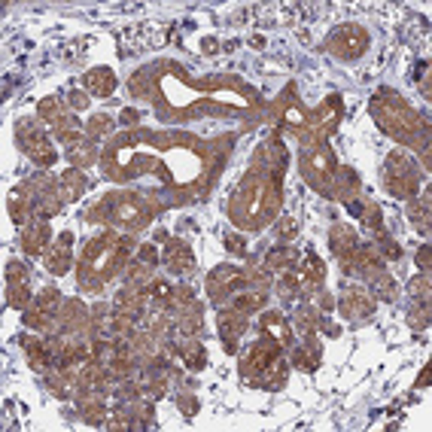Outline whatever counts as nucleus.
<instances>
[{
    "instance_id": "obj_7",
    "label": "nucleus",
    "mask_w": 432,
    "mask_h": 432,
    "mask_svg": "<svg viewBox=\"0 0 432 432\" xmlns=\"http://www.w3.org/2000/svg\"><path fill=\"white\" fill-rule=\"evenodd\" d=\"M67 155H70V162H74L76 167H83V165H89L95 158V144L76 137V140H70V144H67Z\"/></svg>"
},
{
    "instance_id": "obj_12",
    "label": "nucleus",
    "mask_w": 432,
    "mask_h": 432,
    "mask_svg": "<svg viewBox=\"0 0 432 432\" xmlns=\"http://www.w3.org/2000/svg\"><path fill=\"white\" fill-rule=\"evenodd\" d=\"M277 232H280V235H295V223H293V219H284Z\"/></svg>"
},
{
    "instance_id": "obj_10",
    "label": "nucleus",
    "mask_w": 432,
    "mask_h": 432,
    "mask_svg": "<svg viewBox=\"0 0 432 432\" xmlns=\"http://www.w3.org/2000/svg\"><path fill=\"white\" fill-rule=\"evenodd\" d=\"M89 131L95 137H101V134H107V131H113V119L110 116H92V122H89Z\"/></svg>"
},
{
    "instance_id": "obj_5",
    "label": "nucleus",
    "mask_w": 432,
    "mask_h": 432,
    "mask_svg": "<svg viewBox=\"0 0 432 432\" xmlns=\"http://www.w3.org/2000/svg\"><path fill=\"white\" fill-rule=\"evenodd\" d=\"M386 183H390L393 195H414V171H408V165H405V171L390 167L386 171Z\"/></svg>"
},
{
    "instance_id": "obj_11",
    "label": "nucleus",
    "mask_w": 432,
    "mask_h": 432,
    "mask_svg": "<svg viewBox=\"0 0 432 432\" xmlns=\"http://www.w3.org/2000/svg\"><path fill=\"white\" fill-rule=\"evenodd\" d=\"M237 311H246V307H259L262 305V293H246V295H237L235 298Z\"/></svg>"
},
{
    "instance_id": "obj_4",
    "label": "nucleus",
    "mask_w": 432,
    "mask_h": 432,
    "mask_svg": "<svg viewBox=\"0 0 432 432\" xmlns=\"http://www.w3.org/2000/svg\"><path fill=\"white\" fill-rule=\"evenodd\" d=\"M165 259H167V265H171V271H186L192 262H195V256H192V250L183 241H174L171 246H167Z\"/></svg>"
},
{
    "instance_id": "obj_1",
    "label": "nucleus",
    "mask_w": 432,
    "mask_h": 432,
    "mask_svg": "<svg viewBox=\"0 0 432 432\" xmlns=\"http://www.w3.org/2000/svg\"><path fill=\"white\" fill-rule=\"evenodd\" d=\"M365 43H368V34L359 28V25H341L338 31L329 37V46L335 55L341 58H356L365 52Z\"/></svg>"
},
{
    "instance_id": "obj_2",
    "label": "nucleus",
    "mask_w": 432,
    "mask_h": 432,
    "mask_svg": "<svg viewBox=\"0 0 432 432\" xmlns=\"http://www.w3.org/2000/svg\"><path fill=\"white\" fill-rule=\"evenodd\" d=\"M19 140H22V146L28 149V155L37 165L46 167V165L55 162V149L49 146V140L40 134V128L34 125V122H25V125H19Z\"/></svg>"
},
{
    "instance_id": "obj_9",
    "label": "nucleus",
    "mask_w": 432,
    "mask_h": 432,
    "mask_svg": "<svg viewBox=\"0 0 432 432\" xmlns=\"http://www.w3.org/2000/svg\"><path fill=\"white\" fill-rule=\"evenodd\" d=\"M46 235H49V228H46V225H43V223H34V225L28 228V232H25L28 250H31V253H37V250H40V244H43V237H46Z\"/></svg>"
},
{
    "instance_id": "obj_8",
    "label": "nucleus",
    "mask_w": 432,
    "mask_h": 432,
    "mask_svg": "<svg viewBox=\"0 0 432 432\" xmlns=\"http://www.w3.org/2000/svg\"><path fill=\"white\" fill-rule=\"evenodd\" d=\"M344 311L350 316H365V314H372V302H368L363 293H350L344 298Z\"/></svg>"
},
{
    "instance_id": "obj_3",
    "label": "nucleus",
    "mask_w": 432,
    "mask_h": 432,
    "mask_svg": "<svg viewBox=\"0 0 432 432\" xmlns=\"http://www.w3.org/2000/svg\"><path fill=\"white\" fill-rule=\"evenodd\" d=\"M70 241H74L70 235H61L58 244L49 250V268L55 271V274H64L67 265H70Z\"/></svg>"
},
{
    "instance_id": "obj_6",
    "label": "nucleus",
    "mask_w": 432,
    "mask_h": 432,
    "mask_svg": "<svg viewBox=\"0 0 432 432\" xmlns=\"http://www.w3.org/2000/svg\"><path fill=\"white\" fill-rule=\"evenodd\" d=\"M85 85H89V89L98 95V98H107V95L113 92V85H116V79H113V74H110L107 67H98L95 74L85 76Z\"/></svg>"
}]
</instances>
